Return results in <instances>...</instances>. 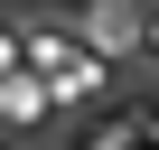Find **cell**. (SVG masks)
Listing matches in <instances>:
<instances>
[{
	"mask_svg": "<svg viewBox=\"0 0 159 150\" xmlns=\"http://www.w3.org/2000/svg\"><path fill=\"white\" fill-rule=\"evenodd\" d=\"M150 47H159V19H150Z\"/></svg>",
	"mask_w": 159,
	"mask_h": 150,
	"instance_id": "obj_1",
	"label": "cell"
}]
</instances>
